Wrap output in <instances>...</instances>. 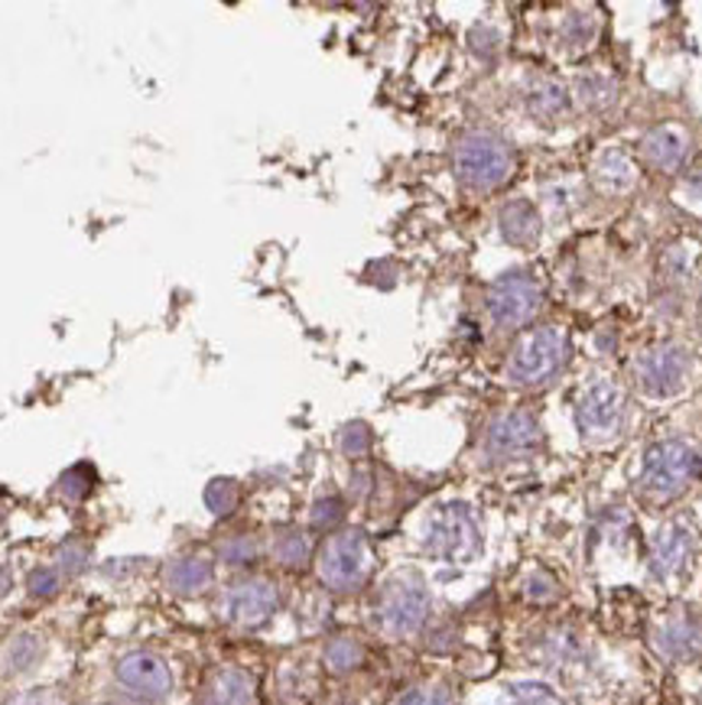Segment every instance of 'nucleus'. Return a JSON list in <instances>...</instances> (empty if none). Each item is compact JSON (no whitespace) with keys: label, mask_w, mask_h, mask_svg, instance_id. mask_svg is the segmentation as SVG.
Returning a JSON list of instances; mask_svg holds the SVG:
<instances>
[{"label":"nucleus","mask_w":702,"mask_h":705,"mask_svg":"<svg viewBox=\"0 0 702 705\" xmlns=\"http://www.w3.org/2000/svg\"><path fill=\"white\" fill-rule=\"evenodd\" d=\"M693 458L683 445L664 442L657 448H650L647 462H644V475H641V488L650 498H667L673 494L687 478H690Z\"/></svg>","instance_id":"9"},{"label":"nucleus","mask_w":702,"mask_h":705,"mask_svg":"<svg viewBox=\"0 0 702 705\" xmlns=\"http://www.w3.org/2000/svg\"><path fill=\"white\" fill-rule=\"evenodd\" d=\"M536 312H540V286L526 273H508L495 280V286L488 289V316L505 329L524 326Z\"/></svg>","instance_id":"7"},{"label":"nucleus","mask_w":702,"mask_h":705,"mask_svg":"<svg viewBox=\"0 0 702 705\" xmlns=\"http://www.w3.org/2000/svg\"><path fill=\"white\" fill-rule=\"evenodd\" d=\"M202 705H258L254 703V683L245 670H222Z\"/></svg>","instance_id":"14"},{"label":"nucleus","mask_w":702,"mask_h":705,"mask_svg":"<svg viewBox=\"0 0 702 705\" xmlns=\"http://www.w3.org/2000/svg\"><path fill=\"white\" fill-rule=\"evenodd\" d=\"M170 585H173L179 595H199L202 589L212 585V566L199 556H189V559H179L170 572Z\"/></svg>","instance_id":"16"},{"label":"nucleus","mask_w":702,"mask_h":705,"mask_svg":"<svg viewBox=\"0 0 702 705\" xmlns=\"http://www.w3.org/2000/svg\"><path fill=\"white\" fill-rule=\"evenodd\" d=\"M677 352L670 349H654V352L641 354L634 371H637V384L647 390V394H660L664 387H670L677 380Z\"/></svg>","instance_id":"12"},{"label":"nucleus","mask_w":702,"mask_h":705,"mask_svg":"<svg viewBox=\"0 0 702 705\" xmlns=\"http://www.w3.org/2000/svg\"><path fill=\"white\" fill-rule=\"evenodd\" d=\"M501 705H566V700L546 683H514Z\"/></svg>","instance_id":"18"},{"label":"nucleus","mask_w":702,"mask_h":705,"mask_svg":"<svg viewBox=\"0 0 702 705\" xmlns=\"http://www.w3.org/2000/svg\"><path fill=\"white\" fill-rule=\"evenodd\" d=\"M511 170H514L511 147L488 130H472L455 144V177L468 189L478 192L498 189L511 177Z\"/></svg>","instance_id":"1"},{"label":"nucleus","mask_w":702,"mask_h":705,"mask_svg":"<svg viewBox=\"0 0 702 705\" xmlns=\"http://www.w3.org/2000/svg\"><path fill=\"white\" fill-rule=\"evenodd\" d=\"M117 680L131 693H140V696H150V700L167 696L170 686H173L170 667L157 653H131V657H124L117 663Z\"/></svg>","instance_id":"11"},{"label":"nucleus","mask_w":702,"mask_h":705,"mask_svg":"<svg viewBox=\"0 0 702 705\" xmlns=\"http://www.w3.org/2000/svg\"><path fill=\"white\" fill-rule=\"evenodd\" d=\"M641 153H644V157H647V163H654V167H670L683 150H680V137H677V130L660 127V130H650V134L644 137Z\"/></svg>","instance_id":"17"},{"label":"nucleus","mask_w":702,"mask_h":705,"mask_svg":"<svg viewBox=\"0 0 702 705\" xmlns=\"http://www.w3.org/2000/svg\"><path fill=\"white\" fill-rule=\"evenodd\" d=\"M592 177H596L602 192L618 195V192H627V189L634 185V163H631L621 150H605V153L596 160Z\"/></svg>","instance_id":"15"},{"label":"nucleus","mask_w":702,"mask_h":705,"mask_svg":"<svg viewBox=\"0 0 702 705\" xmlns=\"http://www.w3.org/2000/svg\"><path fill=\"white\" fill-rule=\"evenodd\" d=\"M485 445L491 458H524L540 445V427L526 410H511L491 423Z\"/></svg>","instance_id":"10"},{"label":"nucleus","mask_w":702,"mask_h":705,"mask_svg":"<svg viewBox=\"0 0 702 705\" xmlns=\"http://www.w3.org/2000/svg\"><path fill=\"white\" fill-rule=\"evenodd\" d=\"M530 107L540 117H556V114H563L569 107V94L556 82H540V89L530 94Z\"/></svg>","instance_id":"19"},{"label":"nucleus","mask_w":702,"mask_h":705,"mask_svg":"<svg viewBox=\"0 0 702 705\" xmlns=\"http://www.w3.org/2000/svg\"><path fill=\"white\" fill-rule=\"evenodd\" d=\"M654 559H657V569H673L677 559H680V536H677V533H667V536L657 543Z\"/></svg>","instance_id":"24"},{"label":"nucleus","mask_w":702,"mask_h":705,"mask_svg":"<svg viewBox=\"0 0 702 705\" xmlns=\"http://www.w3.org/2000/svg\"><path fill=\"white\" fill-rule=\"evenodd\" d=\"M579 94H582V101L586 104H592V107H599V104H612V76H605L602 69H589L586 76H582V82H579Z\"/></svg>","instance_id":"21"},{"label":"nucleus","mask_w":702,"mask_h":705,"mask_svg":"<svg viewBox=\"0 0 702 705\" xmlns=\"http://www.w3.org/2000/svg\"><path fill=\"white\" fill-rule=\"evenodd\" d=\"M280 605V592L267 579H245L231 585L222 599V617L238 627H261L267 617H273Z\"/></svg>","instance_id":"8"},{"label":"nucleus","mask_w":702,"mask_h":705,"mask_svg":"<svg viewBox=\"0 0 702 705\" xmlns=\"http://www.w3.org/2000/svg\"><path fill=\"white\" fill-rule=\"evenodd\" d=\"M427 615H430V592L417 576H397L384 585L377 602V624L387 634L407 637L423 627Z\"/></svg>","instance_id":"5"},{"label":"nucleus","mask_w":702,"mask_h":705,"mask_svg":"<svg viewBox=\"0 0 702 705\" xmlns=\"http://www.w3.org/2000/svg\"><path fill=\"white\" fill-rule=\"evenodd\" d=\"M498 221H501V235L518 248H530L540 238V215L530 202L518 198V202L505 205Z\"/></svg>","instance_id":"13"},{"label":"nucleus","mask_w":702,"mask_h":705,"mask_svg":"<svg viewBox=\"0 0 702 705\" xmlns=\"http://www.w3.org/2000/svg\"><path fill=\"white\" fill-rule=\"evenodd\" d=\"M482 546V530L465 504H445L430 518L427 549L439 559H468Z\"/></svg>","instance_id":"6"},{"label":"nucleus","mask_w":702,"mask_h":705,"mask_svg":"<svg viewBox=\"0 0 702 705\" xmlns=\"http://www.w3.org/2000/svg\"><path fill=\"white\" fill-rule=\"evenodd\" d=\"M397 705H458L455 703V696L449 693V690H442V686H417V690H410V693H404Z\"/></svg>","instance_id":"23"},{"label":"nucleus","mask_w":702,"mask_h":705,"mask_svg":"<svg viewBox=\"0 0 702 705\" xmlns=\"http://www.w3.org/2000/svg\"><path fill=\"white\" fill-rule=\"evenodd\" d=\"M371 572V549L364 533L358 530H342L329 536V543L319 553V579L336 589V592H351L358 589Z\"/></svg>","instance_id":"4"},{"label":"nucleus","mask_w":702,"mask_h":705,"mask_svg":"<svg viewBox=\"0 0 702 705\" xmlns=\"http://www.w3.org/2000/svg\"><path fill=\"white\" fill-rule=\"evenodd\" d=\"M306 556H309V543L303 533H286L276 539V559L283 566H299V562H306Z\"/></svg>","instance_id":"22"},{"label":"nucleus","mask_w":702,"mask_h":705,"mask_svg":"<svg viewBox=\"0 0 702 705\" xmlns=\"http://www.w3.org/2000/svg\"><path fill=\"white\" fill-rule=\"evenodd\" d=\"M566 361V336L563 329L543 326L526 332L508 357V380L518 387H536L550 380Z\"/></svg>","instance_id":"2"},{"label":"nucleus","mask_w":702,"mask_h":705,"mask_svg":"<svg viewBox=\"0 0 702 705\" xmlns=\"http://www.w3.org/2000/svg\"><path fill=\"white\" fill-rule=\"evenodd\" d=\"M624 420V390L612 374H596L576 397V427L586 440H612Z\"/></svg>","instance_id":"3"},{"label":"nucleus","mask_w":702,"mask_h":705,"mask_svg":"<svg viewBox=\"0 0 702 705\" xmlns=\"http://www.w3.org/2000/svg\"><path fill=\"white\" fill-rule=\"evenodd\" d=\"M23 705H59V703H53L49 696H33V700H26Z\"/></svg>","instance_id":"25"},{"label":"nucleus","mask_w":702,"mask_h":705,"mask_svg":"<svg viewBox=\"0 0 702 705\" xmlns=\"http://www.w3.org/2000/svg\"><path fill=\"white\" fill-rule=\"evenodd\" d=\"M361 657H364V650H361V644H354L351 637L332 640L329 650H326V663H329V670H336V673H349V670H354V667L361 663Z\"/></svg>","instance_id":"20"}]
</instances>
